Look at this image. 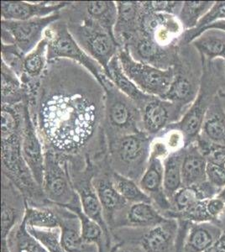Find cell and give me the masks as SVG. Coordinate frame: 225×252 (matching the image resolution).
I'll use <instances>...</instances> for the list:
<instances>
[{
  "label": "cell",
  "mask_w": 225,
  "mask_h": 252,
  "mask_svg": "<svg viewBox=\"0 0 225 252\" xmlns=\"http://www.w3.org/2000/svg\"><path fill=\"white\" fill-rule=\"evenodd\" d=\"M78 80L45 78L37 106L38 129L46 147L67 158L87 146L104 122L102 84H77Z\"/></svg>",
  "instance_id": "1"
},
{
  "label": "cell",
  "mask_w": 225,
  "mask_h": 252,
  "mask_svg": "<svg viewBox=\"0 0 225 252\" xmlns=\"http://www.w3.org/2000/svg\"><path fill=\"white\" fill-rule=\"evenodd\" d=\"M23 127L24 115L20 109L3 105L1 111L3 175L22 193L30 206L48 207L50 201L34 180L22 155Z\"/></svg>",
  "instance_id": "2"
},
{
  "label": "cell",
  "mask_w": 225,
  "mask_h": 252,
  "mask_svg": "<svg viewBox=\"0 0 225 252\" xmlns=\"http://www.w3.org/2000/svg\"><path fill=\"white\" fill-rule=\"evenodd\" d=\"M202 80L196 99L179 121L165 129L180 132L185 140L186 146L197 141L208 108L225 86V61L202 60Z\"/></svg>",
  "instance_id": "3"
},
{
  "label": "cell",
  "mask_w": 225,
  "mask_h": 252,
  "mask_svg": "<svg viewBox=\"0 0 225 252\" xmlns=\"http://www.w3.org/2000/svg\"><path fill=\"white\" fill-rule=\"evenodd\" d=\"M101 84L105 92L103 127L108 141L145 131L136 103L120 92L106 73L101 78Z\"/></svg>",
  "instance_id": "4"
},
{
  "label": "cell",
  "mask_w": 225,
  "mask_h": 252,
  "mask_svg": "<svg viewBox=\"0 0 225 252\" xmlns=\"http://www.w3.org/2000/svg\"><path fill=\"white\" fill-rule=\"evenodd\" d=\"M152 139L143 131L108 141L109 161L114 172L140 181L150 160Z\"/></svg>",
  "instance_id": "5"
},
{
  "label": "cell",
  "mask_w": 225,
  "mask_h": 252,
  "mask_svg": "<svg viewBox=\"0 0 225 252\" xmlns=\"http://www.w3.org/2000/svg\"><path fill=\"white\" fill-rule=\"evenodd\" d=\"M85 18L79 20H71L67 24L69 32L72 34L77 43L88 54L94 58L104 72L112 59L117 56L120 45L114 36L109 34L103 26L84 14Z\"/></svg>",
  "instance_id": "6"
},
{
  "label": "cell",
  "mask_w": 225,
  "mask_h": 252,
  "mask_svg": "<svg viewBox=\"0 0 225 252\" xmlns=\"http://www.w3.org/2000/svg\"><path fill=\"white\" fill-rule=\"evenodd\" d=\"M67 158L48 147L45 151L43 192L52 204L64 208L81 203L72 184Z\"/></svg>",
  "instance_id": "7"
},
{
  "label": "cell",
  "mask_w": 225,
  "mask_h": 252,
  "mask_svg": "<svg viewBox=\"0 0 225 252\" xmlns=\"http://www.w3.org/2000/svg\"><path fill=\"white\" fill-rule=\"evenodd\" d=\"M59 20L49 26L44 34L48 44V62L60 58L71 60L84 66L101 83V78L105 73L103 67L77 43L69 32L67 24Z\"/></svg>",
  "instance_id": "8"
},
{
  "label": "cell",
  "mask_w": 225,
  "mask_h": 252,
  "mask_svg": "<svg viewBox=\"0 0 225 252\" xmlns=\"http://www.w3.org/2000/svg\"><path fill=\"white\" fill-rule=\"evenodd\" d=\"M118 58L123 72L138 89L146 94L163 98L174 79V67L161 70L134 60L127 49L121 47Z\"/></svg>",
  "instance_id": "9"
},
{
  "label": "cell",
  "mask_w": 225,
  "mask_h": 252,
  "mask_svg": "<svg viewBox=\"0 0 225 252\" xmlns=\"http://www.w3.org/2000/svg\"><path fill=\"white\" fill-rule=\"evenodd\" d=\"M193 53L184 52L180 48L179 60L174 66L175 76L168 92L162 99L170 101L188 110L199 92L202 80V60L192 58Z\"/></svg>",
  "instance_id": "10"
},
{
  "label": "cell",
  "mask_w": 225,
  "mask_h": 252,
  "mask_svg": "<svg viewBox=\"0 0 225 252\" xmlns=\"http://www.w3.org/2000/svg\"><path fill=\"white\" fill-rule=\"evenodd\" d=\"M60 14L34 18L25 21L2 20V44L15 45L24 55L32 52L44 39L46 30L60 20Z\"/></svg>",
  "instance_id": "11"
},
{
  "label": "cell",
  "mask_w": 225,
  "mask_h": 252,
  "mask_svg": "<svg viewBox=\"0 0 225 252\" xmlns=\"http://www.w3.org/2000/svg\"><path fill=\"white\" fill-rule=\"evenodd\" d=\"M168 154V151L161 140L152 143L148 165L139 181L140 189L148 195L152 204L164 216L171 209V203L164 192L163 187V160Z\"/></svg>",
  "instance_id": "12"
},
{
  "label": "cell",
  "mask_w": 225,
  "mask_h": 252,
  "mask_svg": "<svg viewBox=\"0 0 225 252\" xmlns=\"http://www.w3.org/2000/svg\"><path fill=\"white\" fill-rule=\"evenodd\" d=\"M180 46H161L153 39L138 32L123 46L132 58L140 63L148 64L161 70L172 68L179 60Z\"/></svg>",
  "instance_id": "13"
},
{
  "label": "cell",
  "mask_w": 225,
  "mask_h": 252,
  "mask_svg": "<svg viewBox=\"0 0 225 252\" xmlns=\"http://www.w3.org/2000/svg\"><path fill=\"white\" fill-rule=\"evenodd\" d=\"M68 166L72 184L79 197L83 212L89 218L99 223L107 236L111 240V230L106 223L103 208L93 183L94 177L93 165L89 161L83 171H78L75 170L68 160Z\"/></svg>",
  "instance_id": "14"
},
{
  "label": "cell",
  "mask_w": 225,
  "mask_h": 252,
  "mask_svg": "<svg viewBox=\"0 0 225 252\" xmlns=\"http://www.w3.org/2000/svg\"><path fill=\"white\" fill-rule=\"evenodd\" d=\"M177 221V252H207L224 233L216 222Z\"/></svg>",
  "instance_id": "15"
},
{
  "label": "cell",
  "mask_w": 225,
  "mask_h": 252,
  "mask_svg": "<svg viewBox=\"0 0 225 252\" xmlns=\"http://www.w3.org/2000/svg\"><path fill=\"white\" fill-rule=\"evenodd\" d=\"M184 29L176 15L165 13L143 12L140 33L153 39L161 46H180Z\"/></svg>",
  "instance_id": "16"
},
{
  "label": "cell",
  "mask_w": 225,
  "mask_h": 252,
  "mask_svg": "<svg viewBox=\"0 0 225 252\" xmlns=\"http://www.w3.org/2000/svg\"><path fill=\"white\" fill-rule=\"evenodd\" d=\"M140 112L144 130L154 137L167 126L179 121L187 111L170 101L153 97L140 108Z\"/></svg>",
  "instance_id": "17"
},
{
  "label": "cell",
  "mask_w": 225,
  "mask_h": 252,
  "mask_svg": "<svg viewBox=\"0 0 225 252\" xmlns=\"http://www.w3.org/2000/svg\"><path fill=\"white\" fill-rule=\"evenodd\" d=\"M22 155L35 182L42 189L45 169V152L39 134L34 128L27 103L24 105V127L21 141Z\"/></svg>",
  "instance_id": "18"
},
{
  "label": "cell",
  "mask_w": 225,
  "mask_h": 252,
  "mask_svg": "<svg viewBox=\"0 0 225 252\" xmlns=\"http://www.w3.org/2000/svg\"><path fill=\"white\" fill-rule=\"evenodd\" d=\"M71 3L68 2H40L33 3L24 1H2V20L25 21L34 18L46 17L59 13Z\"/></svg>",
  "instance_id": "19"
},
{
  "label": "cell",
  "mask_w": 225,
  "mask_h": 252,
  "mask_svg": "<svg viewBox=\"0 0 225 252\" xmlns=\"http://www.w3.org/2000/svg\"><path fill=\"white\" fill-rule=\"evenodd\" d=\"M53 204L60 221L61 240L66 252H98L96 245L87 243L81 233L79 219L71 210Z\"/></svg>",
  "instance_id": "20"
},
{
  "label": "cell",
  "mask_w": 225,
  "mask_h": 252,
  "mask_svg": "<svg viewBox=\"0 0 225 252\" xmlns=\"http://www.w3.org/2000/svg\"><path fill=\"white\" fill-rule=\"evenodd\" d=\"M178 227L177 220L167 219L141 235L140 247L145 252H177Z\"/></svg>",
  "instance_id": "21"
},
{
  "label": "cell",
  "mask_w": 225,
  "mask_h": 252,
  "mask_svg": "<svg viewBox=\"0 0 225 252\" xmlns=\"http://www.w3.org/2000/svg\"><path fill=\"white\" fill-rule=\"evenodd\" d=\"M94 186L102 205L106 223L111 230L115 224V215L129 207V203L119 193L112 182L111 175L94 174Z\"/></svg>",
  "instance_id": "22"
},
{
  "label": "cell",
  "mask_w": 225,
  "mask_h": 252,
  "mask_svg": "<svg viewBox=\"0 0 225 252\" xmlns=\"http://www.w3.org/2000/svg\"><path fill=\"white\" fill-rule=\"evenodd\" d=\"M222 189L218 188L208 181L195 186L183 187L170 199L171 209L165 217L172 218L174 215L184 212L200 201L208 200L220 194Z\"/></svg>",
  "instance_id": "23"
},
{
  "label": "cell",
  "mask_w": 225,
  "mask_h": 252,
  "mask_svg": "<svg viewBox=\"0 0 225 252\" xmlns=\"http://www.w3.org/2000/svg\"><path fill=\"white\" fill-rule=\"evenodd\" d=\"M117 21L114 26V36L120 47L140 32L143 10L140 2L118 1Z\"/></svg>",
  "instance_id": "24"
},
{
  "label": "cell",
  "mask_w": 225,
  "mask_h": 252,
  "mask_svg": "<svg viewBox=\"0 0 225 252\" xmlns=\"http://www.w3.org/2000/svg\"><path fill=\"white\" fill-rule=\"evenodd\" d=\"M197 139L214 146L225 147V109L220 93L206 113Z\"/></svg>",
  "instance_id": "25"
},
{
  "label": "cell",
  "mask_w": 225,
  "mask_h": 252,
  "mask_svg": "<svg viewBox=\"0 0 225 252\" xmlns=\"http://www.w3.org/2000/svg\"><path fill=\"white\" fill-rule=\"evenodd\" d=\"M207 165L208 160L196 141L186 146L182 171L183 187L195 186L207 182Z\"/></svg>",
  "instance_id": "26"
},
{
  "label": "cell",
  "mask_w": 225,
  "mask_h": 252,
  "mask_svg": "<svg viewBox=\"0 0 225 252\" xmlns=\"http://www.w3.org/2000/svg\"><path fill=\"white\" fill-rule=\"evenodd\" d=\"M198 52L202 60L225 62V32L222 30L209 29L202 32L191 43Z\"/></svg>",
  "instance_id": "27"
},
{
  "label": "cell",
  "mask_w": 225,
  "mask_h": 252,
  "mask_svg": "<svg viewBox=\"0 0 225 252\" xmlns=\"http://www.w3.org/2000/svg\"><path fill=\"white\" fill-rule=\"evenodd\" d=\"M168 218L160 212L151 203H137L129 205L125 222L121 226L152 228L165 222Z\"/></svg>",
  "instance_id": "28"
},
{
  "label": "cell",
  "mask_w": 225,
  "mask_h": 252,
  "mask_svg": "<svg viewBox=\"0 0 225 252\" xmlns=\"http://www.w3.org/2000/svg\"><path fill=\"white\" fill-rule=\"evenodd\" d=\"M66 209L77 215L81 223L82 236L85 242L96 245L98 248V252H110L111 240L107 236L99 223L84 214L81 203L66 207Z\"/></svg>",
  "instance_id": "29"
},
{
  "label": "cell",
  "mask_w": 225,
  "mask_h": 252,
  "mask_svg": "<svg viewBox=\"0 0 225 252\" xmlns=\"http://www.w3.org/2000/svg\"><path fill=\"white\" fill-rule=\"evenodd\" d=\"M3 186H2V205H1V237L7 239L14 227L22 221L25 211H22L17 206H14V189L16 187L3 176Z\"/></svg>",
  "instance_id": "30"
},
{
  "label": "cell",
  "mask_w": 225,
  "mask_h": 252,
  "mask_svg": "<svg viewBox=\"0 0 225 252\" xmlns=\"http://www.w3.org/2000/svg\"><path fill=\"white\" fill-rule=\"evenodd\" d=\"M105 73L112 83H114V86L116 87L120 92L134 101L140 109L146 102L151 100V98L154 97L143 93L134 85V83H132L131 81L129 79L125 72H123L118 55L115 56L108 64V70Z\"/></svg>",
  "instance_id": "31"
},
{
  "label": "cell",
  "mask_w": 225,
  "mask_h": 252,
  "mask_svg": "<svg viewBox=\"0 0 225 252\" xmlns=\"http://www.w3.org/2000/svg\"><path fill=\"white\" fill-rule=\"evenodd\" d=\"M185 148L171 152L163 160L164 192L169 200L176 192L182 189L183 184V162Z\"/></svg>",
  "instance_id": "32"
},
{
  "label": "cell",
  "mask_w": 225,
  "mask_h": 252,
  "mask_svg": "<svg viewBox=\"0 0 225 252\" xmlns=\"http://www.w3.org/2000/svg\"><path fill=\"white\" fill-rule=\"evenodd\" d=\"M84 12L114 36V26L117 21V4L112 1H92L82 3ZM115 37V36H114Z\"/></svg>",
  "instance_id": "33"
},
{
  "label": "cell",
  "mask_w": 225,
  "mask_h": 252,
  "mask_svg": "<svg viewBox=\"0 0 225 252\" xmlns=\"http://www.w3.org/2000/svg\"><path fill=\"white\" fill-rule=\"evenodd\" d=\"M48 44L44 38L38 46L24 58L23 75L20 78L24 84L31 86L32 81L42 76L47 59Z\"/></svg>",
  "instance_id": "34"
},
{
  "label": "cell",
  "mask_w": 225,
  "mask_h": 252,
  "mask_svg": "<svg viewBox=\"0 0 225 252\" xmlns=\"http://www.w3.org/2000/svg\"><path fill=\"white\" fill-rule=\"evenodd\" d=\"M10 252H48L37 239L29 232L22 220L6 239Z\"/></svg>",
  "instance_id": "35"
},
{
  "label": "cell",
  "mask_w": 225,
  "mask_h": 252,
  "mask_svg": "<svg viewBox=\"0 0 225 252\" xmlns=\"http://www.w3.org/2000/svg\"><path fill=\"white\" fill-rule=\"evenodd\" d=\"M23 220L26 226L38 229H56L60 228V221L53 204L49 207L30 206L26 201Z\"/></svg>",
  "instance_id": "36"
},
{
  "label": "cell",
  "mask_w": 225,
  "mask_h": 252,
  "mask_svg": "<svg viewBox=\"0 0 225 252\" xmlns=\"http://www.w3.org/2000/svg\"><path fill=\"white\" fill-rule=\"evenodd\" d=\"M111 179L114 188L129 204L151 203V198L140 189L135 181L116 172H111Z\"/></svg>",
  "instance_id": "37"
},
{
  "label": "cell",
  "mask_w": 225,
  "mask_h": 252,
  "mask_svg": "<svg viewBox=\"0 0 225 252\" xmlns=\"http://www.w3.org/2000/svg\"><path fill=\"white\" fill-rule=\"evenodd\" d=\"M214 1H184L178 19L184 32L195 29L214 6Z\"/></svg>",
  "instance_id": "38"
},
{
  "label": "cell",
  "mask_w": 225,
  "mask_h": 252,
  "mask_svg": "<svg viewBox=\"0 0 225 252\" xmlns=\"http://www.w3.org/2000/svg\"><path fill=\"white\" fill-rule=\"evenodd\" d=\"M220 20H225V1L215 2L208 14L200 20L199 23L195 29L183 32L180 44L190 45L197 37V34L202 29Z\"/></svg>",
  "instance_id": "39"
},
{
  "label": "cell",
  "mask_w": 225,
  "mask_h": 252,
  "mask_svg": "<svg viewBox=\"0 0 225 252\" xmlns=\"http://www.w3.org/2000/svg\"><path fill=\"white\" fill-rule=\"evenodd\" d=\"M27 227V226H26ZM29 232L40 241L48 252H66L61 240V229H38L27 227Z\"/></svg>",
  "instance_id": "40"
},
{
  "label": "cell",
  "mask_w": 225,
  "mask_h": 252,
  "mask_svg": "<svg viewBox=\"0 0 225 252\" xmlns=\"http://www.w3.org/2000/svg\"><path fill=\"white\" fill-rule=\"evenodd\" d=\"M2 62L12 69L19 78L23 75L24 56L15 45L2 44Z\"/></svg>",
  "instance_id": "41"
},
{
  "label": "cell",
  "mask_w": 225,
  "mask_h": 252,
  "mask_svg": "<svg viewBox=\"0 0 225 252\" xmlns=\"http://www.w3.org/2000/svg\"><path fill=\"white\" fill-rule=\"evenodd\" d=\"M143 11L146 13H165L178 17L183 2L179 1H151L140 2Z\"/></svg>",
  "instance_id": "42"
},
{
  "label": "cell",
  "mask_w": 225,
  "mask_h": 252,
  "mask_svg": "<svg viewBox=\"0 0 225 252\" xmlns=\"http://www.w3.org/2000/svg\"><path fill=\"white\" fill-rule=\"evenodd\" d=\"M196 142L200 151L205 156L208 162L216 164L225 170V146H214L200 139H197Z\"/></svg>",
  "instance_id": "43"
},
{
  "label": "cell",
  "mask_w": 225,
  "mask_h": 252,
  "mask_svg": "<svg viewBox=\"0 0 225 252\" xmlns=\"http://www.w3.org/2000/svg\"><path fill=\"white\" fill-rule=\"evenodd\" d=\"M207 178L209 183L220 189L225 187V170L216 164L208 162Z\"/></svg>",
  "instance_id": "44"
},
{
  "label": "cell",
  "mask_w": 225,
  "mask_h": 252,
  "mask_svg": "<svg viewBox=\"0 0 225 252\" xmlns=\"http://www.w3.org/2000/svg\"><path fill=\"white\" fill-rule=\"evenodd\" d=\"M110 252H145L142 247L139 246H129V245H117L111 249Z\"/></svg>",
  "instance_id": "45"
},
{
  "label": "cell",
  "mask_w": 225,
  "mask_h": 252,
  "mask_svg": "<svg viewBox=\"0 0 225 252\" xmlns=\"http://www.w3.org/2000/svg\"><path fill=\"white\" fill-rule=\"evenodd\" d=\"M207 252H225V231Z\"/></svg>",
  "instance_id": "46"
},
{
  "label": "cell",
  "mask_w": 225,
  "mask_h": 252,
  "mask_svg": "<svg viewBox=\"0 0 225 252\" xmlns=\"http://www.w3.org/2000/svg\"><path fill=\"white\" fill-rule=\"evenodd\" d=\"M209 29H218L222 30L225 32V20H220V21H216L214 23L212 24L210 26H207L204 29H202L201 32L197 34V37L199 36L200 34H202V32H205L207 30Z\"/></svg>",
  "instance_id": "47"
},
{
  "label": "cell",
  "mask_w": 225,
  "mask_h": 252,
  "mask_svg": "<svg viewBox=\"0 0 225 252\" xmlns=\"http://www.w3.org/2000/svg\"><path fill=\"white\" fill-rule=\"evenodd\" d=\"M1 252H10L6 239H1Z\"/></svg>",
  "instance_id": "48"
},
{
  "label": "cell",
  "mask_w": 225,
  "mask_h": 252,
  "mask_svg": "<svg viewBox=\"0 0 225 252\" xmlns=\"http://www.w3.org/2000/svg\"><path fill=\"white\" fill-rule=\"evenodd\" d=\"M217 223H219L220 224V227L222 228L223 230L224 231H225V215H224V216H222L221 218L218 220V222Z\"/></svg>",
  "instance_id": "49"
},
{
  "label": "cell",
  "mask_w": 225,
  "mask_h": 252,
  "mask_svg": "<svg viewBox=\"0 0 225 252\" xmlns=\"http://www.w3.org/2000/svg\"><path fill=\"white\" fill-rule=\"evenodd\" d=\"M220 97H221V99H222L223 104H224V107H225V87H224V88L220 90Z\"/></svg>",
  "instance_id": "50"
},
{
  "label": "cell",
  "mask_w": 225,
  "mask_h": 252,
  "mask_svg": "<svg viewBox=\"0 0 225 252\" xmlns=\"http://www.w3.org/2000/svg\"><path fill=\"white\" fill-rule=\"evenodd\" d=\"M217 197H218V198H220V199H222V200L224 201V202H225V188H224V189H222V190L220 191V194L218 195ZM224 215H223V216H224Z\"/></svg>",
  "instance_id": "51"
}]
</instances>
